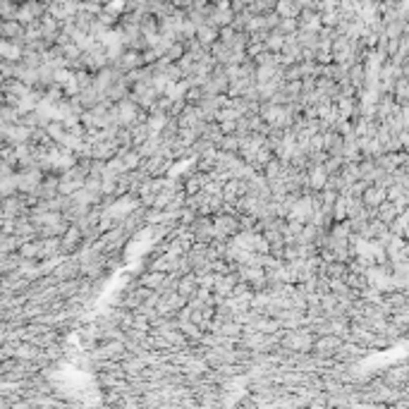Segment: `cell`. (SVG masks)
<instances>
[{
  "label": "cell",
  "instance_id": "obj_15",
  "mask_svg": "<svg viewBox=\"0 0 409 409\" xmlns=\"http://www.w3.org/2000/svg\"><path fill=\"white\" fill-rule=\"evenodd\" d=\"M220 125L222 134H235V120H225V122H218Z\"/></svg>",
  "mask_w": 409,
  "mask_h": 409
},
{
  "label": "cell",
  "instance_id": "obj_13",
  "mask_svg": "<svg viewBox=\"0 0 409 409\" xmlns=\"http://www.w3.org/2000/svg\"><path fill=\"white\" fill-rule=\"evenodd\" d=\"M278 12L285 15V17H292V15H297V5L292 0H282L280 5H278Z\"/></svg>",
  "mask_w": 409,
  "mask_h": 409
},
{
  "label": "cell",
  "instance_id": "obj_5",
  "mask_svg": "<svg viewBox=\"0 0 409 409\" xmlns=\"http://www.w3.org/2000/svg\"><path fill=\"white\" fill-rule=\"evenodd\" d=\"M163 278H165V273L163 271H154V268H148L146 273H141V275H136V282L141 285V287H148V290H158L161 287Z\"/></svg>",
  "mask_w": 409,
  "mask_h": 409
},
{
  "label": "cell",
  "instance_id": "obj_2",
  "mask_svg": "<svg viewBox=\"0 0 409 409\" xmlns=\"http://www.w3.org/2000/svg\"><path fill=\"white\" fill-rule=\"evenodd\" d=\"M340 342H342V338L332 335V332H328V335H318V338H314L311 354H316V357H323V359H332V352L340 347Z\"/></svg>",
  "mask_w": 409,
  "mask_h": 409
},
{
  "label": "cell",
  "instance_id": "obj_4",
  "mask_svg": "<svg viewBox=\"0 0 409 409\" xmlns=\"http://www.w3.org/2000/svg\"><path fill=\"white\" fill-rule=\"evenodd\" d=\"M325 177H328V172L323 170V165H311V168H307V189H311V192L323 189Z\"/></svg>",
  "mask_w": 409,
  "mask_h": 409
},
{
  "label": "cell",
  "instance_id": "obj_8",
  "mask_svg": "<svg viewBox=\"0 0 409 409\" xmlns=\"http://www.w3.org/2000/svg\"><path fill=\"white\" fill-rule=\"evenodd\" d=\"M357 294L361 302H368V304H383V297H385L383 292L378 290V287H374V285H364Z\"/></svg>",
  "mask_w": 409,
  "mask_h": 409
},
{
  "label": "cell",
  "instance_id": "obj_3",
  "mask_svg": "<svg viewBox=\"0 0 409 409\" xmlns=\"http://www.w3.org/2000/svg\"><path fill=\"white\" fill-rule=\"evenodd\" d=\"M378 378H381L385 385H390V388H404L407 381H409V374H407V366L400 361L397 366H390L388 371H383Z\"/></svg>",
  "mask_w": 409,
  "mask_h": 409
},
{
  "label": "cell",
  "instance_id": "obj_10",
  "mask_svg": "<svg viewBox=\"0 0 409 409\" xmlns=\"http://www.w3.org/2000/svg\"><path fill=\"white\" fill-rule=\"evenodd\" d=\"M168 118L170 115H165V113H148L146 115V127H148V132L151 134H161V129L165 127Z\"/></svg>",
  "mask_w": 409,
  "mask_h": 409
},
{
  "label": "cell",
  "instance_id": "obj_9",
  "mask_svg": "<svg viewBox=\"0 0 409 409\" xmlns=\"http://www.w3.org/2000/svg\"><path fill=\"white\" fill-rule=\"evenodd\" d=\"M397 213H400V211H397V208H395V204H392V201H388V199L376 206V218H378V220H383L385 225H388V222H390Z\"/></svg>",
  "mask_w": 409,
  "mask_h": 409
},
{
  "label": "cell",
  "instance_id": "obj_12",
  "mask_svg": "<svg viewBox=\"0 0 409 409\" xmlns=\"http://www.w3.org/2000/svg\"><path fill=\"white\" fill-rule=\"evenodd\" d=\"M342 163H345L342 156H328V158L323 161V170L328 172V175H332V172H338L342 168Z\"/></svg>",
  "mask_w": 409,
  "mask_h": 409
},
{
  "label": "cell",
  "instance_id": "obj_11",
  "mask_svg": "<svg viewBox=\"0 0 409 409\" xmlns=\"http://www.w3.org/2000/svg\"><path fill=\"white\" fill-rule=\"evenodd\" d=\"M122 163H125V170H127V172L129 170H136V168L141 165V156L136 154V148H127V151L122 154Z\"/></svg>",
  "mask_w": 409,
  "mask_h": 409
},
{
  "label": "cell",
  "instance_id": "obj_7",
  "mask_svg": "<svg viewBox=\"0 0 409 409\" xmlns=\"http://www.w3.org/2000/svg\"><path fill=\"white\" fill-rule=\"evenodd\" d=\"M218 151H230V154H237L239 148V136L237 134H220L213 141Z\"/></svg>",
  "mask_w": 409,
  "mask_h": 409
},
{
  "label": "cell",
  "instance_id": "obj_1",
  "mask_svg": "<svg viewBox=\"0 0 409 409\" xmlns=\"http://www.w3.org/2000/svg\"><path fill=\"white\" fill-rule=\"evenodd\" d=\"M189 232H192V237H194V242H211L213 239V220H211V215H201L196 213V218L187 225Z\"/></svg>",
  "mask_w": 409,
  "mask_h": 409
},
{
  "label": "cell",
  "instance_id": "obj_16",
  "mask_svg": "<svg viewBox=\"0 0 409 409\" xmlns=\"http://www.w3.org/2000/svg\"><path fill=\"white\" fill-rule=\"evenodd\" d=\"M199 39H201L204 43H208L211 39H213V31H211V29H199Z\"/></svg>",
  "mask_w": 409,
  "mask_h": 409
},
{
  "label": "cell",
  "instance_id": "obj_14",
  "mask_svg": "<svg viewBox=\"0 0 409 409\" xmlns=\"http://www.w3.org/2000/svg\"><path fill=\"white\" fill-rule=\"evenodd\" d=\"M17 357H22V359H34V357H39V352L34 350V347H19V352H17Z\"/></svg>",
  "mask_w": 409,
  "mask_h": 409
},
{
  "label": "cell",
  "instance_id": "obj_6",
  "mask_svg": "<svg viewBox=\"0 0 409 409\" xmlns=\"http://www.w3.org/2000/svg\"><path fill=\"white\" fill-rule=\"evenodd\" d=\"M361 201H364V206L376 208L381 201H385V189L378 187V184H368V187L361 192Z\"/></svg>",
  "mask_w": 409,
  "mask_h": 409
}]
</instances>
